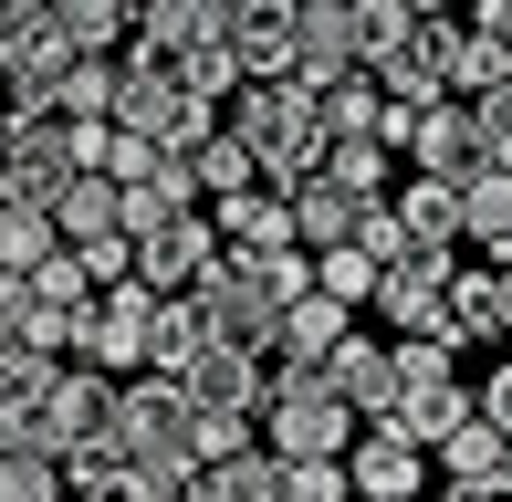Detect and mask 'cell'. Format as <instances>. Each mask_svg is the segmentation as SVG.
Returning <instances> with one entry per match:
<instances>
[{"label":"cell","instance_id":"obj_24","mask_svg":"<svg viewBox=\"0 0 512 502\" xmlns=\"http://www.w3.org/2000/svg\"><path fill=\"white\" fill-rule=\"evenodd\" d=\"M230 21H241V0H136V32L168 42V53H199V42H220Z\"/></svg>","mask_w":512,"mask_h":502},{"label":"cell","instance_id":"obj_42","mask_svg":"<svg viewBox=\"0 0 512 502\" xmlns=\"http://www.w3.org/2000/svg\"><path fill=\"white\" fill-rule=\"evenodd\" d=\"M471 11H481V21H492V32H502V42H512V0H471Z\"/></svg>","mask_w":512,"mask_h":502},{"label":"cell","instance_id":"obj_47","mask_svg":"<svg viewBox=\"0 0 512 502\" xmlns=\"http://www.w3.org/2000/svg\"><path fill=\"white\" fill-rule=\"evenodd\" d=\"M0 116H11V95H0Z\"/></svg>","mask_w":512,"mask_h":502},{"label":"cell","instance_id":"obj_37","mask_svg":"<svg viewBox=\"0 0 512 502\" xmlns=\"http://www.w3.org/2000/svg\"><path fill=\"white\" fill-rule=\"evenodd\" d=\"M324 126H335V136H377V126H387V84H377V74L324 84Z\"/></svg>","mask_w":512,"mask_h":502},{"label":"cell","instance_id":"obj_1","mask_svg":"<svg viewBox=\"0 0 512 502\" xmlns=\"http://www.w3.org/2000/svg\"><path fill=\"white\" fill-rule=\"evenodd\" d=\"M230 126L262 147V168L283 178V189H304L324 168V147H335V126H324V84L304 74H251L241 95H230Z\"/></svg>","mask_w":512,"mask_h":502},{"label":"cell","instance_id":"obj_30","mask_svg":"<svg viewBox=\"0 0 512 502\" xmlns=\"http://www.w3.org/2000/svg\"><path fill=\"white\" fill-rule=\"evenodd\" d=\"M42 251H63L53 199H0V272H32Z\"/></svg>","mask_w":512,"mask_h":502},{"label":"cell","instance_id":"obj_9","mask_svg":"<svg viewBox=\"0 0 512 502\" xmlns=\"http://www.w3.org/2000/svg\"><path fill=\"white\" fill-rule=\"evenodd\" d=\"M115 387L126 377H105V367H63V387H53V408H42V450H53V461H74V450H95L105 429H115Z\"/></svg>","mask_w":512,"mask_h":502},{"label":"cell","instance_id":"obj_32","mask_svg":"<svg viewBox=\"0 0 512 502\" xmlns=\"http://www.w3.org/2000/svg\"><path fill=\"white\" fill-rule=\"evenodd\" d=\"M115 95H126V53H74V74H63V116L74 126H95V116H115Z\"/></svg>","mask_w":512,"mask_h":502},{"label":"cell","instance_id":"obj_23","mask_svg":"<svg viewBox=\"0 0 512 502\" xmlns=\"http://www.w3.org/2000/svg\"><path fill=\"white\" fill-rule=\"evenodd\" d=\"M398 220H408V241L429 251V262H450V251L471 241V231H460V178H429V168L398 189Z\"/></svg>","mask_w":512,"mask_h":502},{"label":"cell","instance_id":"obj_40","mask_svg":"<svg viewBox=\"0 0 512 502\" xmlns=\"http://www.w3.org/2000/svg\"><path fill=\"white\" fill-rule=\"evenodd\" d=\"M481 147H492V168H512V84L481 95Z\"/></svg>","mask_w":512,"mask_h":502},{"label":"cell","instance_id":"obj_15","mask_svg":"<svg viewBox=\"0 0 512 502\" xmlns=\"http://www.w3.org/2000/svg\"><path fill=\"white\" fill-rule=\"evenodd\" d=\"M377 325L387 335H450V262H387V283H377Z\"/></svg>","mask_w":512,"mask_h":502},{"label":"cell","instance_id":"obj_31","mask_svg":"<svg viewBox=\"0 0 512 502\" xmlns=\"http://www.w3.org/2000/svg\"><path fill=\"white\" fill-rule=\"evenodd\" d=\"M199 482L220 492V502H283V450H272V440H251V450H230V461H209Z\"/></svg>","mask_w":512,"mask_h":502},{"label":"cell","instance_id":"obj_20","mask_svg":"<svg viewBox=\"0 0 512 502\" xmlns=\"http://www.w3.org/2000/svg\"><path fill=\"white\" fill-rule=\"evenodd\" d=\"M324 377L345 387V398H356V419H387V408H398V346H377V335H345L335 356H324Z\"/></svg>","mask_w":512,"mask_h":502},{"label":"cell","instance_id":"obj_18","mask_svg":"<svg viewBox=\"0 0 512 502\" xmlns=\"http://www.w3.org/2000/svg\"><path fill=\"white\" fill-rule=\"evenodd\" d=\"M356 335V304H335V293H304V304H283V335H272V367H324V356Z\"/></svg>","mask_w":512,"mask_h":502},{"label":"cell","instance_id":"obj_39","mask_svg":"<svg viewBox=\"0 0 512 502\" xmlns=\"http://www.w3.org/2000/svg\"><path fill=\"white\" fill-rule=\"evenodd\" d=\"M345 492H356L345 461H283V502H345Z\"/></svg>","mask_w":512,"mask_h":502},{"label":"cell","instance_id":"obj_28","mask_svg":"<svg viewBox=\"0 0 512 502\" xmlns=\"http://www.w3.org/2000/svg\"><path fill=\"white\" fill-rule=\"evenodd\" d=\"M199 157V189H209V210H220V199H241V189H262V147H251V136L241 126H220V136H209V147H189Z\"/></svg>","mask_w":512,"mask_h":502},{"label":"cell","instance_id":"obj_10","mask_svg":"<svg viewBox=\"0 0 512 502\" xmlns=\"http://www.w3.org/2000/svg\"><path fill=\"white\" fill-rule=\"evenodd\" d=\"M220 210H178L168 231H147L136 241V283H157V293H199V272L220 262Z\"/></svg>","mask_w":512,"mask_h":502},{"label":"cell","instance_id":"obj_22","mask_svg":"<svg viewBox=\"0 0 512 502\" xmlns=\"http://www.w3.org/2000/svg\"><path fill=\"white\" fill-rule=\"evenodd\" d=\"M220 241H230V251H283V241H304V220H293V189H283V178H262V189L220 199Z\"/></svg>","mask_w":512,"mask_h":502},{"label":"cell","instance_id":"obj_43","mask_svg":"<svg viewBox=\"0 0 512 502\" xmlns=\"http://www.w3.org/2000/svg\"><path fill=\"white\" fill-rule=\"evenodd\" d=\"M502 335H512V262H502Z\"/></svg>","mask_w":512,"mask_h":502},{"label":"cell","instance_id":"obj_3","mask_svg":"<svg viewBox=\"0 0 512 502\" xmlns=\"http://www.w3.org/2000/svg\"><path fill=\"white\" fill-rule=\"evenodd\" d=\"M450 356H460L450 335H398V408H387V429H408L418 450H439V440L481 408V387H460Z\"/></svg>","mask_w":512,"mask_h":502},{"label":"cell","instance_id":"obj_17","mask_svg":"<svg viewBox=\"0 0 512 502\" xmlns=\"http://www.w3.org/2000/svg\"><path fill=\"white\" fill-rule=\"evenodd\" d=\"M439 21H450V11H439ZM439 21L398 32V42L377 53V63H366V74H377V84H387L398 105H439V95H450V32H439Z\"/></svg>","mask_w":512,"mask_h":502},{"label":"cell","instance_id":"obj_8","mask_svg":"<svg viewBox=\"0 0 512 502\" xmlns=\"http://www.w3.org/2000/svg\"><path fill=\"white\" fill-rule=\"evenodd\" d=\"M189 304L209 314V335H230V346H262V356H272V335H283V293H272L262 272H241L230 251L199 272V293H189Z\"/></svg>","mask_w":512,"mask_h":502},{"label":"cell","instance_id":"obj_2","mask_svg":"<svg viewBox=\"0 0 512 502\" xmlns=\"http://www.w3.org/2000/svg\"><path fill=\"white\" fill-rule=\"evenodd\" d=\"M356 398H345L324 367H272V398H262V440L283 461H345L356 450Z\"/></svg>","mask_w":512,"mask_h":502},{"label":"cell","instance_id":"obj_13","mask_svg":"<svg viewBox=\"0 0 512 502\" xmlns=\"http://www.w3.org/2000/svg\"><path fill=\"white\" fill-rule=\"evenodd\" d=\"M408 168H429V178H471V168H492V147H481V105H460V95L418 105V126H408Z\"/></svg>","mask_w":512,"mask_h":502},{"label":"cell","instance_id":"obj_4","mask_svg":"<svg viewBox=\"0 0 512 502\" xmlns=\"http://www.w3.org/2000/svg\"><path fill=\"white\" fill-rule=\"evenodd\" d=\"M115 440L136 450V461H168V471H199V398L178 387L168 367L126 377L115 387Z\"/></svg>","mask_w":512,"mask_h":502},{"label":"cell","instance_id":"obj_29","mask_svg":"<svg viewBox=\"0 0 512 502\" xmlns=\"http://www.w3.org/2000/svg\"><path fill=\"white\" fill-rule=\"evenodd\" d=\"M230 42H241L251 74H293V0H251V11L230 21Z\"/></svg>","mask_w":512,"mask_h":502},{"label":"cell","instance_id":"obj_41","mask_svg":"<svg viewBox=\"0 0 512 502\" xmlns=\"http://www.w3.org/2000/svg\"><path fill=\"white\" fill-rule=\"evenodd\" d=\"M481 419H502V429H512V356H502L492 377H481Z\"/></svg>","mask_w":512,"mask_h":502},{"label":"cell","instance_id":"obj_46","mask_svg":"<svg viewBox=\"0 0 512 502\" xmlns=\"http://www.w3.org/2000/svg\"><path fill=\"white\" fill-rule=\"evenodd\" d=\"M345 502H377V492H345Z\"/></svg>","mask_w":512,"mask_h":502},{"label":"cell","instance_id":"obj_19","mask_svg":"<svg viewBox=\"0 0 512 502\" xmlns=\"http://www.w3.org/2000/svg\"><path fill=\"white\" fill-rule=\"evenodd\" d=\"M178 210H209V189H199V157H157L147 178H126V231L147 241V231H168Z\"/></svg>","mask_w":512,"mask_h":502},{"label":"cell","instance_id":"obj_11","mask_svg":"<svg viewBox=\"0 0 512 502\" xmlns=\"http://www.w3.org/2000/svg\"><path fill=\"white\" fill-rule=\"evenodd\" d=\"M293 74H304V84L366 74V32H356L345 0H293Z\"/></svg>","mask_w":512,"mask_h":502},{"label":"cell","instance_id":"obj_14","mask_svg":"<svg viewBox=\"0 0 512 502\" xmlns=\"http://www.w3.org/2000/svg\"><path fill=\"white\" fill-rule=\"evenodd\" d=\"M63 387V356L42 346H0V450H42V408Z\"/></svg>","mask_w":512,"mask_h":502},{"label":"cell","instance_id":"obj_36","mask_svg":"<svg viewBox=\"0 0 512 502\" xmlns=\"http://www.w3.org/2000/svg\"><path fill=\"white\" fill-rule=\"evenodd\" d=\"M398 157H408V147H387V136H335V147H324V168H335V178H356L366 199H387Z\"/></svg>","mask_w":512,"mask_h":502},{"label":"cell","instance_id":"obj_44","mask_svg":"<svg viewBox=\"0 0 512 502\" xmlns=\"http://www.w3.org/2000/svg\"><path fill=\"white\" fill-rule=\"evenodd\" d=\"M408 11H418V21H439V11H450V0H408Z\"/></svg>","mask_w":512,"mask_h":502},{"label":"cell","instance_id":"obj_26","mask_svg":"<svg viewBox=\"0 0 512 502\" xmlns=\"http://www.w3.org/2000/svg\"><path fill=\"white\" fill-rule=\"evenodd\" d=\"M439 471H450V482H502V471H512V429L471 408V419L439 440Z\"/></svg>","mask_w":512,"mask_h":502},{"label":"cell","instance_id":"obj_16","mask_svg":"<svg viewBox=\"0 0 512 502\" xmlns=\"http://www.w3.org/2000/svg\"><path fill=\"white\" fill-rule=\"evenodd\" d=\"M178 387H189L199 408H262V398H272V367H262V346H230V335H209L189 367H178Z\"/></svg>","mask_w":512,"mask_h":502},{"label":"cell","instance_id":"obj_21","mask_svg":"<svg viewBox=\"0 0 512 502\" xmlns=\"http://www.w3.org/2000/svg\"><path fill=\"white\" fill-rule=\"evenodd\" d=\"M366 210H377V199H366L356 178H335V168H314L304 189H293V220H304V241H314V251L356 241V231H366Z\"/></svg>","mask_w":512,"mask_h":502},{"label":"cell","instance_id":"obj_33","mask_svg":"<svg viewBox=\"0 0 512 502\" xmlns=\"http://www.w3.org/2000/svg\"><path fill=\"white\" fill-rule=\"evenodd\" d=\"M314 283L335 293V304H356V314H377V283H387V262L366 241H335V251H314Z\"/></svg>","mask_w":512,"mask_h":502},{"label":"cell","instance_id":"obj_38","mask_svg":"<svg viewBox=\"0 0 512 502\" xmlns=\"http://www.w3.org/2000/svg\"><path fill=\"white\" fill-rule=\"evenodd\" d=\"M251 440H262V408H199V471L230 461V450H251Z\"/></svg>","mask_w":512,"mask_h":502},{"label":"cell","instance_id":"obj_25","mask_svg":"<svg viewBox=\"0 0 512 502\" xmlns=\"http://www.w3.org/2000/svg\"><path fill=\"white\" fill-rule=\"evenodd\" d=\"M460 231H471V251H512V168H471L460 178Z\"/></svg>","mask_w":512,"mask_h":502},{"label":"cell","instance_id":"obj_45","mask_svg":"<svg viewBox=\"0 0 512 502\" xmlns=\"http://www.w3.org/2000/svg\"><path fill=\"white\" fill-rule=\"evenodd\" d=\"M178 502H220V492H209V482H189V492H178Z\"/></svg>","mask_w":512,"mask_h":502},{"label":"cell","instance_id":"obj_5","mask_svg":"<svg viewBox=\"0 0 512 502\" xmlns=\"http://www.w3.org/2000/svg\"><path fill=\"white\" fill-rule=\"evenodd\" d=\"M74 53L84 42L63 32L53 0H11V11H0V95L11 105H53L63 74H74Z\"/></svg>","mask_w":512,"mask_h":502},{"label":"cell","instance_id":"obj_12","mask_svg":"<svg viewBox=\"0 0 512 502\" xmlns=\"http://www.w3.org/2000/svg\"><path fill=\"white\" fill-rule=\"evenodd\" d=\"M429 461H439V450H418L408 429H387V419H366L356 450H345L356 492H377V502H429Z\"/></svg>","mask_w":512,"mask_h":502},{"label":"cell","instance_id":"obj_34","mask_svg":"<svg viewBox=\"0 0 512 502\" xmlns=\"http://www.w3.org/2000/svg\"><path fill=\"white\" fill-rule=\"evenodd\" d=\"M481 335H502V262L450 272V346H481Z\"/></svg>","mask_w":512,"mask_h":502},{"label":"cell","instance_id":"obj_50","mask_svg":"<svg viewBox=\"0 0 512 502\" xmlns=\"http://www.w3.org/2000/svg\"><path fill=\"white\" fill-rule=\"evenodd\" d=\"M241 11H251V0H241Z\"/></svg>","mask_w":512,"mask_h":502},{"label":"cell","instance_id":"obj_48","mask_svg":"<svg viewBox=\"0 0 512 502\" xmlns=\"http://www.w3.org/2000/svg\"><path fill=\"white\" fill-rule=\"evenodd\" d=\"M0 11H11V0H0Z\"/></svg>","mask_w":512,"mask_h":502},{"label":"cell","instance_id":"obj_35","mask_svg":"<svg viewBox=\"0 0 512 502\" xmlns=\"http://www.w3.org/2000/svg\"><path fill=\"white\" fill-rule=\"evenodd\" d=\"M63 11V32L84 42V53H126L136 42V0H53Z\"/></svg>","mask_w":512,"mask_h":502},{"label":"cell","instance_id":"obj_27","mask_svg":"<svg viewBox=\"0 0 512 502\" xmlns=\"http://www.w3.org/2000/svg\"><path fill=\"white\" fill-rule=\"evenodd\" d=\"M439 32H450V84L460 95H492V84H512V42L492 32V21H471V32H460V21H439Z\"/></svg>","mask_w":512,"mask_h":502},{"label":"cell","instance_id":"obj_6","mask_svg":"<svg viewBox=\"0 0 512 502\" xmlns=\"http://www.w3.org/2000/svg\"><path fill=\"white\" fill-rule=\"evenodd\" d=\"M74 116L63 105H11L0 116V199H63V178H74Z\"/></svg>","mask_w":512,"mask_h":502},{"label":"cell","instance_id":"obj_7","mask_svg":"<svg viewBox=\"0 0 512 502\" xmlns=\"http://www.w3.org/2000/svg\"><path fill=\"white\" fill-rule=\"evenodd\" d=\"M157 304L168 293L157 283H105L95 293V325H84V367H105V377H147V346H157Z\"/></svg>","mask_w":512,"mask_h":502},{"label":"cell","instance_id":"obj_49","mask_svg":"<svg viewBox=\"0 0 512 502\" xmlns=\"http://www.w3.org/2000/svg\"><path fill=\"white\" fill-rule=\"evenodd\" d=\"M502 262H512V251H502Z\"/></svg>","mask_w":512,"mask_h":502}]
</instances>
